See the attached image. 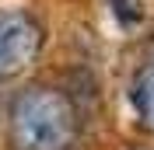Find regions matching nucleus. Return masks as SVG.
<instances>
[{
	"label": "nucleus",
	"instance_id": "f03ea898",
	"mask_svg": "<svg viewBox=\"0 0 154 150\" xmlns=\"http://www.w3.org/2000/svg\"><path fill=\"white\" fill-rule=\"evenodd\" d=\"M46 46V25L25 7H0V84L28 74Z\"/></svg>",
	"mask_w": 154,
	"mask_h": 150
},
{
	"label": "nucleus",
	"instance_id": "7ed1b4c3",
	"mask_svg": "<svg viewBox=\"0 0 154 150\" xmlns=\"http://www.w3.org/2000/svg\"><path fill=\"white\" fill-rule=\"evenodd\" d=\"M130 98H133V108H137V119L144 122L147 129H154V56L147 59L140 70H137L133 77V91H130Z\"/></svg>",
	"mask_w": 154,
	"mask_h": 150
},
{
	"label": "nucleus",
	"instance_id": "f257e3e1",
	"mask_svg": "<svg viewBox=\"0 0 154 150\" xmlns=\"http://www.w3.org/2000/svg\"><path fill=\"white\" fill-rule=\"evenodd\" d=\"M77 136V112L56 87H28L11 105L14 150H67Z\"/></svg>",
	"mask_w": 154,
	"mask_h": 150
}]
</instances>
